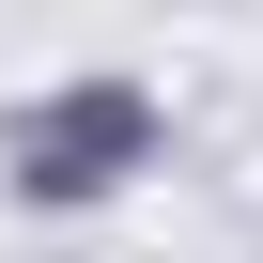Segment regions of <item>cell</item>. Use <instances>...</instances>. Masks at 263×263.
Wrapping results in <instances>:
<instances>
[{"label": "cell", "instance_id": "obj_1", "mask_svg": "<svg viewBox=\"0 0 263 263\" xmlns=\"http://www.w3.org/2000/svg\"><path fill=\"white\" fill-rule=\"evenodd\" d=\"M124 140H140V108H124V93H78L62 124H31V140H16V155H31L16 186H108V155H124Z\"/></svg>", "mask_w": 263, "mask_h": 263}]
</instances>
